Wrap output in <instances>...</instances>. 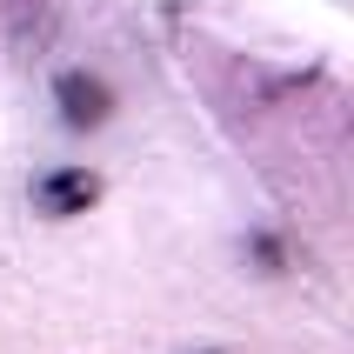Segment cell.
Masks as SVG:
<instances>
[{"mask_svg": "<svg viewBox=\"0 0 354 354\" xmlns=\"http://www.w3.org/2000/svg\"><path fill=\"white\" fill-rule=\"evenodd\" d=\"M194 354H221V348H194Z\"/></svg>", "mask_w": 354, "mask_h": 354, "instance_id": "3", "label": "cell"}, {"mask_svg": "<svg viewBox=\"0 0 354 354\" xmlns=\"http://www.w3.org/2000/svg\"><path fill=\"white\" fill-rule=\"evenodd\" d=\"M54 100H60V120L74 127V134H87V127H107V114H114V87L100 74H60V87H54Z\"/></svg>", "mask_w": 354, "mask_h": 354, "instance_id": "1", "label": "cell"}, {"mask_svg": "<svg viewBox=\"0 0 354 354\" xmlns=\"http://www.w3.org/2000/svg\"><path fill=\"white\" fill-rule=\"evenodd\" d=\"M94 194H100V180L87 174V167H54V174L34 180V207H40V214H54V221L87 214V201H94Z\"/></svg>", "mask_w": 354, "mask_h": 354, "instance_id": "2", "label": "cell"}]
</instances>
